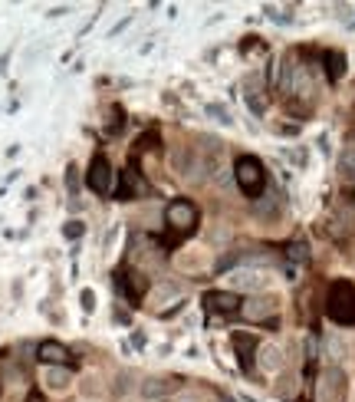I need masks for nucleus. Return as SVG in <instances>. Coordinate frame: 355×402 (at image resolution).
<instances>
[{"label": "nucleus", "mask_w": 355, "mask_h": 402, "mask_svg": "<svg viewBox=\"0 0 355 402\" xmlns=\"http://www.w3.org/2000/svg\"><path fill=\"white\" fill-rule=\"evenodd\" d=\"M36 356H40V363H46V366H66L73 353H69L59 340H43L36 346Z\"/></svg>", "instance_id": "nucleus-8"}, {"label": "nucleus", "mask_w": 355, "mask_h": 402, "mask_svg": "<svg viewBox=\"0 0 355 402\" xmlns=\"http://www.w3.org/2000/svg\"><path fill=\"white\" fill-rule=\"evenodd\" d=\"M63 234H66V238H83V224H79V221H69V224H66V228H63Z\"/></svg>", "instance_id": "nucleus-22"}, {"label": "nucleus", "mask_w": 355, "mask_h": 402, "mask_svg": "<svg viewBox=\"0 0 355 402\" xmlns=\"http://www.w3.org/2000/svg\"><path fill=\"white\" fill-rule=\"evenodd\" d=\"M207 112H211V116H217V122H224V125L230 122V116H227V109H221V105H207Z\"/></svg>", "instance_id": "nucleus-23"}, {"label": "nucleus", "mask_w": 355, "mask_h": 402, "mask_svg": "<svg viewBox=\"0 0 355 402\" xmlns=\"http://www.w3.org/2000/svg\"><path fill=\"white\" fill-rule=\"evenodd\" d=\"M175 294H181V283H175V281L158 283V287H155V300H158V303H164V300L175 297Z\"/></svg>", "instance_id": "nucleus-17"}, {"label": "nucleus", "mask_w": 355, "mask_h": 402, "mask_svg": "<svg viewBox=\"0 0 355 402\" xmlns=\"http://www.w3.org/2000/svg\"><path fill=\"white\" fill-rule=\"evenodd\" d=\"M83 307H86V310H92V307H96V297H92V290H83Z\"/></svg>", "instance_id": "nucleus-25"}, {"label": "nucleus", "mask_w": 355, "mask_h": 402, "mask_svg": "<svg viewBox=\"0 0 355 402\" xmlns=\"http://www.w3.org/2000/svg\"><path fill=\"white\" fill-rule=\"evenodd\" d=\"M43 383L53 389V392H63V389L69 386V370H66V366H46Z\"/></svg>", "instance_id": "nucleus-13"}, {"label": "nucleus", "mask_w": 355, "mask_h": 402, "mask_svg": "<svg viewBox=\"0 0 355 402\" xmlns=\"http://www.w3.org/2000/svg\"><path fill=\"white\" fill-rule=\"evenodd\" d=\"M204 307L214 313H240V307H244V300L237 297L234 290H207L204 294Z\"/></svg>", "instance_id": "nucleus-6"}, {"label": "nucleus", "mask_w": 355, "mask_h": 402, "mask_svg": "<svg viewBox=\"0 0 355 402\" xmlns=\"http://www.w3.org/2000/svg\"><path fill=\"white\" fill-rule=\"evenodd\" d=\"M197 208H194L188 198H175L168 208H164V224L175 231L178 238H188V234H194V228H197Z\"/></svg>", "instance_id": "nucleus-3"}, {"label": "nucleus", "mask_w": 355, "mask_h": 402, "mask_svg": "<svg viewBox=\"0 0 355 402\" xmlns=\"http://www.w3.org/2000/svg\"><path fill=\"white\" fill-rule=\"evenodd\" d=\"M66 192L73 194H79V168H76V165H69V168H66Z\"/></svg>", "instance_id": "nucleus-20"}, {"label": "nucleus", "mask_w": 355, "mask_h": 402, "mask_svg": "<svg viewBox=\"0 0 355 402\" xmlns=\"http://www.w3.org/2000/svg\"><path fill=\"white\" fill-rule=\"evenodd\" d=\"M329 316L336 323H355V287L349 281H336L329 290Z\"/></svg>", "instance_id": "nucleus-2"}, {"label": "nucleus", "mask_w": 355, "mask_h": 402, "mask_svg": "<svg viewBox=\"0 0 355 402\" xmlns=\"http://www.w3.org/2000/svg\"><path fill=\"white\" fill-rule=\"evenodd\" d=\"M257 356H260V366H263V370H270V372H277L283 366V353L273 346V343L260 346V350H257Z\"/></svg>", "instance_id": "nucleus-15"}, {"label": "nucleus", "mask_w": 355, "mask_h": 402, "mask_svg": "<svg viewBox=\"0 0 355 402\" xmlns=\"http://www.w3.org/2000/svg\"><path fill=\"white\" fill-rule=\"evenodd\" d=\"M234 179L240 185V192L247 194V198H260L263 194V185H266V172L260 159H253V155H240L234 162Z\"/></svg>", "instance_id": "nucleus-1"}, {"label": "nucleus", "mask_w": 355, "mask_h": 402, "mask_svg": "<svg viewBox=\"0 0 355 402\" xmlns=\"http://www.w3.org/2000/svg\"><path fill=\"white\" fill-rule=\"evenodd\" d=\"M339 165H342V172H345V175H355V142H352V145H345Z\"/></svg>", "instance_id": "nucleus-19"}, {"label": "nucleus", "mask_w": 355, "mask_h": 402, "mask_svg": "<svg viewBox=\"0 0 355 402\" xmlns=\"http://www.w3.org/2000/svg\"><path fill=\"white\" fill-rule=\"evenodd\" d=\"M175 402H204V399H201L197 392H178V396H175Z\"/></svg>", "instance_id": "nucleus-24"}, {"label": "nucleus", "mask_w": 355, "mask_h": 402, "mask_svg": "<svg viewBox=\"0 0 355 402\" xmlns=\"http://www.w3.org/2000/svg\"><path fill=\"white\" fill-rule=\"evenodd\" d=\"M175 389H178L175 376H148L145 383L138 386V392H142L145 399H164V396H171Z\"/></svg>", "instance_id": "nucleus-7"}, {"label": "nucleus", "mask_w": 355, "mask_h": 402, "mask_svg": "<svg viewBox=\"0 0 355 402\" xmlns=\"http://www.w3.org/2000/svg\"><path fill=\"white\" fill-rule=\"evenodd\" d=\"M230 343H234V350H237V356H240V366L244 370H250V363H253V356H257V340H253L250 333H234L230 336Z\"/></svg>", "instance_id": "nucleus-12"}, {"label": "nucleus", "mask_w": 355, "mask_h": 402, "mask_svg": "<svg viewBox=\"0 0 355 402\" xmlns=\"http://www.w3.org/2000/svg\"><path fill=\"white\" fill-rule=\"evenodd\" d=\"M286 254H290V261H299V264H303V261H310V248H306L303 241H293V244L286 248Z\"/></svg>", "instance_id": "nucleus-18"}, {"label": "nucleus", "mask_w": 355, "mask_h": 402, "mask_svg": "<svg viewBox=\"0 0 355 402\" xmlns=\"http://www.w3.org/2000/svg\"><path fill=\"white\" fill-rule=\"evenodd\" d=\"M342 389H345V376H342L339 366L325 370V376H323V402H339Z\"/></svg>", "instance_id": "nucleus-10"}, {"label": "nucleus", "mask_w": 355, "mask_h": 402, "mask_svg": "<svg viewBox=\"0 0 355 402\" xmlns=\"http://www.w3.org/2000/svg\"><path fill=\"white\" fill-rule=\"evenodd\" d=\"M266 283V277L260 274V270H250V268H240L230 274V287L234 290H260Z\"/></svg>", "instance_id": "nucleus-11"}, {"label": "nucleus", "mask_w": 355, "mask_h": 402, "mask_svg": "<svg viewBox=\"0 0 355 402\" xmlns=\"http://www.w3.org/2000/svg\"><path fill=\"white\" fill-rule=\"evenodd\" d=\"M325 350H329V359L332 363H342L345 359V343H342V336H329L325 340Z\"/></svg>", "instance_id": "nucleus-16"}, {"label": "nucleus", "mask_w": 355, "mask_h": 402, "mask_svg": "<svg viewBox=\"0 0 355 402\" xmlns=\"http://www.w3.org/2000/svg\"><path fill=\"white\" fill-rule=\"evenodd\" d=\"M240 313H244L247 320H266L270 313H277V300L273 297H250V300H244Z\"/></svg>", "instance_id": "nucleus-9"}, {"label": "nucleus", "mask_w": 355, "mask_h": 402, "mask_svg": "<svg viewBox=\"0 0 355 402\" xmlns=\"http://www.w3.org/2000/svg\"><path fill=\"white\" fill-rule=\"evenodd\" d=\"M27 402H43V396H40V392H30V399Z\"/></svg>", "instance_id": "nucleus-26"}, {"label": "nucleus", "mask_w": 355, "mask_h": 402, "mask_svg": "<svg viewBox=\"0 0 355 402\" xmlns=\"http://www.w3.org/2000/svg\"><path fill=\"white\" fill-rule=\"evenodd\" d=\"M112 179H116V172H112L109 159H105V155H92V162H89V172H86L89 192L109 194V192H112Z\"/></svg>", "instance_id": "nucleus-4"}, {"label": "nucleus", "mask_w": 355, "mask_h": 402, "mask_svg": "<svg viewBox=\"0 0 355 402\" xmlns=\"http://www.w3.org/2000/svg\"><path fill=\"white\" fill-rule=\"evenodd\" d=\"M325 76L332 83H339L342 76H345V53H339V50H329L325 53Z\"/></svg>", "instance_id": "nucleus-14"}, {"label": "nucleus", "mask_w": 355, "mask_h": 402, "mask_svg": "<svg viewBox=\"0 0 355 402\" xmlns=\"http://www.w3.org/2000/svg\"><path fill=\"white\" fill-rule=\"evenodd\" d=\"M116 287H118V294H125V297L132 300V303H138V300L145 297V290H148V281L142 277V274H135V270H118L116 274Z\"/></svg>", "instance_id": "nucleus-5"}, {"label": "nucleus", "mask_w": 355, "mask_h": 402, "mask_svg": "<svg viewBox=\"0 0 355 402\" xmlns=\"http://www.w3.org/2000/svg\"><path fill=\"white\" fill-rule=\"evenodd\" d=\"M132 372H122V376H118V386H116V392L118 396H122V392H132Z\"/></svg>", "instance_id": "nucleus-21"}]
</instances>
